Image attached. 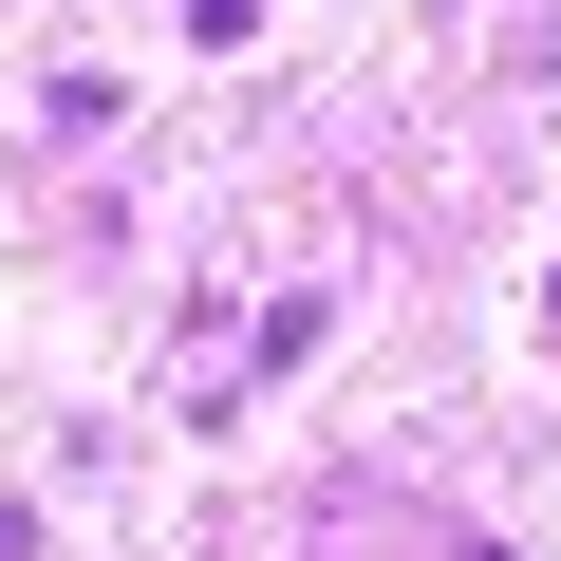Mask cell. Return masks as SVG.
<instances>
[{"mask_svg": "<svg viewBox=\"0 0 561 561\" xmlns=\"http://www.w3.org/2000/svg\"><path fill=\"white\" fill-rule=\"evenodd\" d=\"M243 20H262V0H187V38H243Z\"/></svg>", "mask_w": 561, "mask_h": 561, "instance_id": "obj_1", "label": "cell"}]
</instances>
